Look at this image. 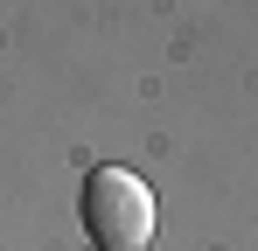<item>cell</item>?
I'll list each match as a JSON object with an SVG mask.
<instances>
[{
  "mask_svg": "<svg viewBox=\"0 0 258 251\" xmlns=\"http://www.w3.org/2000/svg\"><path fill=\"white\" fill-rule=\"evenodd\" d=\"M77 216H84L98 251H147L154 244V189L133 167H91Z\"/></svg>",
  "mask_w": 258,
  "mask_h": 251,
  "instance_id": "cell-1",
  "label": "cell"
}]
</instances>
